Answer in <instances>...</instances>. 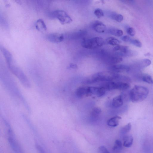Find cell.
I'll return each mask as SVG.
<instances>
[{
	"label": "cell",
	"mask_w": 153,
	"mask_h": 153,
	"mask_svg": "<svg viewBox=\"0 0 153 153\" xmlns=\"http://www.w3.org/2000/svg\"><path fill=\"white\" fill-rule=\"evenodd\" d=\"M122 75L111 72H99L94 74L85 80V84H90L100 81H112L114 80L120 82Z\"/></svg>",
	"instance_id": "6da1fadb"
},
{
	"label": "cell",
	"mask_w": 153,
	"mask_h": 153,
	"mask_svg": "<svg viewBox=\"0 0 153 153\" xmlns=\"http://www.w3.org/2000/svg\"><path fill=\"white\" fill-rule=\"evenodd\" d=\"M149 93V89L147 88L135 86L129 92L131 100L133 103L142 101L147 98Z\"/></svg>",
	"instance_id": "7a4b0ae2"
},
{
	"label": "cell",
	"mask_w": 153,
	"mask_h": 153,
	"mask_svg": "<svg viewBox=\"0 0 153 153\" xmlns=\"http://www.w3.org/2000/svg\"><path fill=\"white\" fill-rule=\"evenodd\" d=\"M14 61L8 64L9 69L19 79L22 84L26 87H29L30 82L24 73L14 63Z\"/></svg>",
	"instance_id": "3957f363"
},
{
	"label": "cell",
	"mask_w": 153,
	"mask_h": 153,
	"mask_svg": "<svg viewBox=\"0 0 153 153\" xmlns=\"http://www.w3.org/2000/svg\"><path fill=\"white\" fill-rule=\"evenodd\" d=\"M104 43V40L102 38L96 37L83 40L81 43V45L87 49H93L100 48Z\"/></svg>",
	"instance_id": "277c9868"
},
{
	"label": "cell",
	"mask_w": 153,
	"mask_h": 153,
	"mask_svg": "<svg viewBox=\"0 0 153 153\" xmlns=\"http://www.w3.org/2000/svg\"><path fill=\"white\" fill-rule=\"evenodd\" d=\"M49 15L51 18L58 19L63 25L69 24L73 21L72 19L67 13L63 10H56L51 13Z\"/></svg>",
	"instance_id": "5b68a950"
},
{
	"label": "cell",
	"mask_w": 153,
	"mask_h": 153,
	"mask_svg": "<svg viewBox=\"0 0 153 153\" xmlns=\"http://www.w3.org/2000/svg\"><path fill=\"white\" fill-rule=\"evenodd\" d=\"M101 86L106 90L109 91L114 90H125L128 89L130 87L128 83L125 82L117 81H108L105 82Z\"/></svg>",
	"instance_id": "8992f818"
},
{
	"label": "cell",
	"mask_w": 153,
	"mask_h": 153,
	"mask_svg": "<svg viewBox=\"0 0 153 153\" xmlns=\"http://www.w3.org/2000/svg\"><path fill=\"white\" fill-rule=\"evenodd\" d=\"M114 51L115 55L121 57H130L136 55V52L129 49L128 47L125 46L118 45L115 46Z\"/></svg>",
	"instance_id": "52a82bcc"
},
{
	"label": "cell",
	"mask_w": 153,
	"mask_h": 153,
	"mask_svg": "<svg viewBox=\"0 0 153 153\" xmlns=\"http://www.w3.org/2000/svg\"><path fill=\"white\" fill-rule=\"evenodd\" d=\"M151 63L150 60L148 59L143 60L134 63L132 66H130V71L133 70V71L137 72L141 69L150 66Z\"/></svg>",
	"instance_id": "ba28073f"
},
{
	"label": "cell",
	"mask_w": 153,
	"mask_h": 153,
	"mask_svg": "<svg viewBox=\"0 0 153 153\" xmlns=\"http://www.w3.org/2000/svg\"><path fill=\"white\" fill-rule=\"evenodd\" d=\"M110 72L117 73L123 72H128L130 71L129 66L124 65H113L109 68Z\"/></svg>",
	"instance_id": "9c48e42d"
},
{
	"label": "cell",
	"mask_w": 153,
	"mask_h": 153,
	"mask_svg": "<svg viewBox=\"0 0 153 153\" xmlns=\"http://www.w3.org/2000/svg\"><path fill=\"white\" fill-rule=\"evenodd\" d=\"M106 90L103 87H88L89 95H93L98 97L103 96L105 93Z\"/></svg>",
	"instance_id": "30bf717a"
},
{
	"label": "cell",
	"mask_w": 153,
	"mask_h": 153,
	"mask_svg": "<svg viewBox=\"0 0 153 153\" xmlns=\"http://www.w3.org/2000/svg\"><path fill=\"white\" fill-rule=\"evenodd\" d=\"M49 41L53 43L62 42L64 39V35L59 33H53L48 34L46 37Z\"/></svg>",
	"instance_id": "8fae6325"
},
{
	"label": "cell",
	"mask_w": 153,
	"mask_h": 153,
	"mask_svg": "<svg viewBox=\"0 0 153 153\" xmlns=\"http://www.w3.org/2000/svg\"><path fill=\"white\" fill-rule=\"evenodd\" d=\"M91 27L96 32L102 33H104L106 29V27L101 22L96 20L92 22Z\"/></svg>",
	"instance_id": "7c38bea8"
},
{
	"label": "cell",
	"mask_w": 153,
	"mask_h": 153,
	"mask_svg": "<svg viewBox=\"0 0 153 153\" xmlns=\"http://www.w3.org/2000/svg\"><path fill=\"white\" fill-rule=\"evenodd\" d=\"M124 103V99L122 95L116 96L112 100V105L115 108H119L123 105Z\"/></svg>",
	"instance_id": "4fadbf2b"
},
{
	"label": "cell",
	"mask_w": 153,
	"mask_h": 153,
	"mask_svg": "<svg viewBox=\"0 0 153 153\" xmlns=\"http://www.w3.org/2000/svg\"><path fill=\"white\" fill-rule=\"evenodd\" d=\"M77 97L82 98L89 95L88 87H80L78 88L76 92Z\"/></svg>",
	"instance_id": "5bb4252c"
},
{
	"label": "cell",
	"mask_w": 153,
	"mask_h": 153,
	"mask_svg": "<svg viewBox=\"0 0 153 153\" xmlns=\"http://www.w3.org/2000/svg\"><path fill=\"white\" fill-rule=\"evenodd\" d=\"M121 119V117L119 116H114L108 120L107 122V124L110 127H116L119 125V120Z\"/></svg>",
	"instance_id": "9a60e30c"
},
{
	"label": "cell",
	"mask_w": 153,
	"mask_h": 153,
	"mask_svg": "<svg viewBox=\"0 0 153 153\" xmlns=\"http://www.w3.org/2000/svg\"><path fill=\"white\" fill-rule=\"evenodd\" d=\"M133 143V138L131 135L125 136L123 138V145L125 147H131Z\"/></svg>",
	"instance_id": "2e32d148"
},
{
	"label": "cell",
	"mask_w": 153,
	"mask_h": 153,
	"mask_svg": "<svg viewBox=\"0 0 153 153\" xmlns=\"http://www.w3.org/2000/svg\"><path fill=\"white\" fill-rule=\"evenodd\" d=\"M35 27L40 31H45L46 30L47 26L43 20L42 19L38 20L35 23Z\"/></svg>",
	"instance_id": "e0dca14e"
},
{
	"label": "cell",
	"mask_w": 153,
	"mask_h": 153,
	"mask_svg": "<svg viewBox=\"0 0 153 153\" xmlns=\"http://www.w3.org/2000/svg\"><path fill=\"white\" fill-rule=\"evenodd\" d=\"M122 148L123 145L121 141L118 140H116L112 148L114 152L115 153H119L122 150Z\"/></svg>",
	"instance_id": "ac0fdd59"
},
{
	"label": "cell",
	"mask_w": 153,
	"mask_h": 153,
	"mask_svg": "<svg viewBox=\"0 0 153 153\" xmlns=\"http://www.w3.org/2000/svg\"><path fill=\"white\" fill-rule=\"evenodd\" d=\"M141 80L144 82L150 84H153V80L151 76L147 74H142Z\"/></svg>",
	"instance_id": "d6986e66"
},
{
	"label": "cell",
	"mask_w": 153,
	"mask_h": 153,
	"mask_svg": "<svg viewBox=\"0 0 153 153\" xmlns=\"http://www.w3.org/2000/svg\"><path fill=\"white\" fill-rule=\"evenodd\" d=\"M107 43L110 45L116 46L119 45L120 42L119 41L113 37H110L106 40Z\"/></svg>",
	"instance_id": "ffe728a7"
},
{
	"label": "cell",
	"mask_w": 153,
	"mask_h": 153,
	"mask_svg": "<svg viewBox=\"0 0 153 153\" xmlns=\"http://www.w3.org/2000/svg\"><path fill=\"white\" fill-rule=\"evenodd\" d=\"M132 126L131 123H129L126 125L122 127L120 131L121 134L125 135L129 132L131 130Z\"/></svg>",
	"instance_id": "44dd1931"
},
{
	"label": "cell",
	"mask_w": 153,
	"mask_h": 153,
	"mask_svg": "<svg viewBox=\"0 0 153 153\" xmlns=\"http://www.w3.org/2000/svg\"><path fill=\"white\" fill-rule=\"evenodd\" d=\"M110 34L117 37H121L123 35V31L120 29H113L110 30Z\"/></svg>",
	"instance_id": "7402d4cb"
},
{
	"label": "cell",
	"mask_w": 153,
	"mask_h": 153,
	"mask_svg": "<svg viewBox=\"0 0 153 153\" xmlns=\"http://www.w3.org/2000/svg\"><path fill=\"white\" fill-rule=\"evenodd\" d=\"M110 17L118 22H121L124 20V17L122 15L115 13L112 14L110 15Z\"/></svg>",
	"instance_id": "603a6c76"
},
{
	"label": "cell",
	"mask_w": 153,
	"mask_h": 153,
	"mask_svg": "<svg viewBox=\"0 0 153 153\" xmlns=\"http://www.w3.org/2000/svg\"><path fill=\"white\" fill-rule=\"evenodd\" d=\"M101 112V109L99 108H94L91 112L92 116L93 117H97L98 116Z\"/></svg>",
	"instance_id": "cb8c5ba5"
},
{
	"label": "cell",
	"mask_w": 153,
	"mask_h": 153,
	"mask_svg": "<svg viewBox=\"0 0 153 153\" xmlns=\"http://www.w3.org/2000/svg\"><path fill=\"white\" fill-rule=\"evenodd\" d=\"M94 14L98 18H100L104 16L103 12V10L100 8H97L94 12Z\"/></svg>",
	"instance_id": "d4e9b609"
},
{
	"label": "cell",
	"mask_w": 153,
	"mask_h": 153,
	"mask_svg": "<svg viewBox=\"0 0 153 153\" xmlns=\"http://www.w3.org/2000/svg\"><path fill=\"white\" fill-rule=\"evenodd\" d=\"M130 43L138 48H140L142 46V43L138 40L132 39Z\"/></svg>",
	"instance_id": "484cf974"
},
{
	"label": "cell",
	"mask_w": 153,
	"mask_h": 153,
	"mask_svg": "<svg viewBox=\"0 0 153 153\" xmlns=\"http://www.w3.org/2000/svg\"><path fill=\"white\" fill-rule=\"evenodd\" d=\"M127 34L131 36H134L135 35L136 31L135 29L132 27H129L126 29Z\"/></svg>",
	"instance_id": "4316f807"
},
{
	"label": "cell",
	"mask_w": 153,
	"mask_h": 153,
	"mask_svg": "<svg viewBox=\"0 0 153 153\" xmlns=\"http://www.w3.org/2000/svg\"><path fill=\"white\" fill-rule=\"evenodd\" d=\"M99 153H110L107 149L104 146H101L99 150Z\"/></svg>",
	"instance_id": "83f0119b"
},
{
	"label": "cell",
	"mask_w": 153,
	"mask_h": 153,
	"mask_svg": "<svg viewBox=\"0 0 153 153\" xmlns=\"http://www.w3.org/2000/svg\"><path fill=\"white\" fill-rule=\"evenodd\" d=\"M122 39L125 42L130 43L132 39L130 37L125 35L122 38Z\"/></svg>",
	"instance_id": "f1b7e54d"
},
{
	"label": "cell",
	"mask_w": 153,
	"mask_h": 153,
	"mask_svg": "<svg viewBox=\"0 0 153 153\" xmlns=\"http://www.w3.org/2000/svg\"><path fill=\"white\" fill-rule=\"evenodd\" d=\"M37 148L39 150L40 153H45L44 150L41 147L38 145L37 146Z\"/></svg>",
	"instance_id": "f546056e"
},
{
	"label": "cell",
	"mask_w": 153,
	"mask_h": 153,
	"mask_svg": "<svg viewBox=\"0 0 153 153\" xmlns=\"http://www.w3.org/2000/svg\"><path fill=\"white\" fill-rule=\"evenodd\" d=\"M70 67V68L74 69H76L78 68V67L76 64H71Z\"/></svg>",
	"instance_id": "4dcf8cb0"
}]
</instances>
